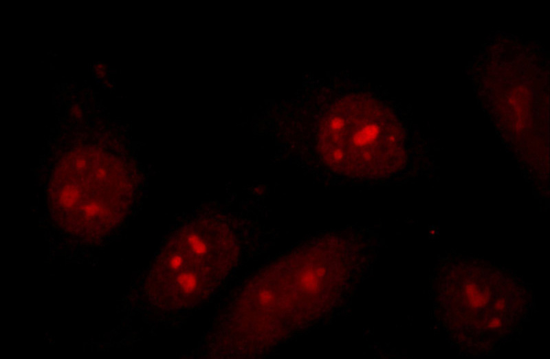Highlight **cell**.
I'll return each mask as SVG.
<instances>
[{"label":"cell","mask_w":550,"mask_h":359,"mask_svg":"<svg viewBox=\"0 0 550 359\" xmlns=\"http://www.w3.org/2000/svg\"><path fill=\"white\" fill-rule=\"evenodd\" d=\"M318 144L324 162L349 177L386 176L399 159L394 118L384 105L366 94L345 95L329 106L319 122Z\"/></svg>","instance_id":"obj_2"},{"label":"cell","mask_w":550,"mask_h":359,"mask_svg":"<svg viewBox=\"0 0 550 359\" xmlns=\"http://www.w3.org/2000/svg\"><path fill=\"white\" fill-rule=\"evenodd\" d=\"M234 236L221 221L186 224L168 239L148 278L150 296L160 307H193L209 297L234 266Z\"/></svg>","instance_id":"obj_1"},{"label":"cell","mask_w":550,"mask_h":359,"mask_svg":"<svg viewBox=\"0 0 550 359\" xmlns=\"http://www.w3.org/2000/svg\"><path fill=\"white\" fill-rule=\"evenodd\" d=\"M120 163L98 153L65 158L54 172L50 190L58 223L88 238L113 229L126 211L131 192Z\"/></svg>","instance_id":"obj_3"}]
</instances>
